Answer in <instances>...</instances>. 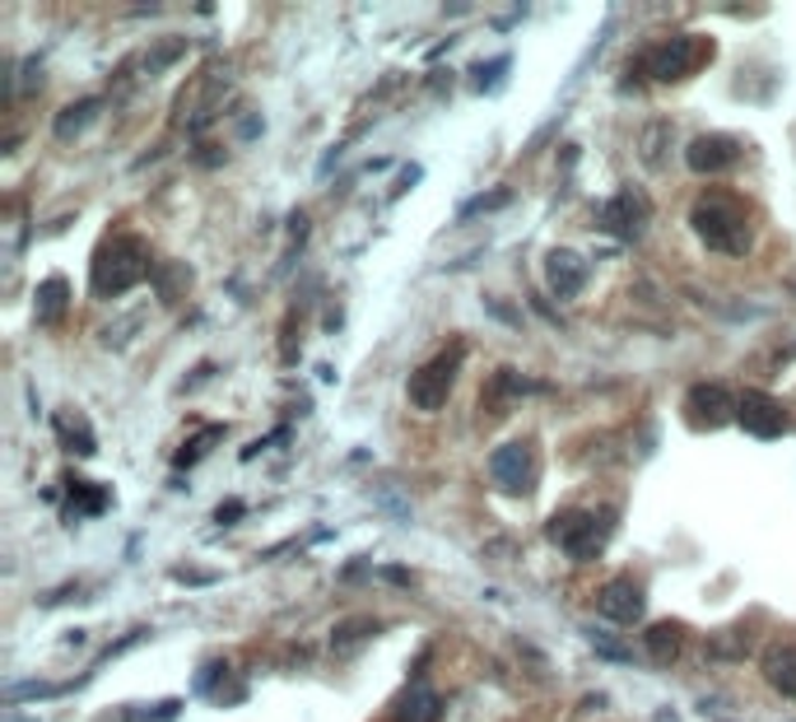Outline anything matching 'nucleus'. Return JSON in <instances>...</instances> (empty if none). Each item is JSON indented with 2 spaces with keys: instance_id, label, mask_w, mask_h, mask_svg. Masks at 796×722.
I'll use <instances>...</instances> for the list:
<instances>
[{
  "instance_id": "1",
  "label": "nucleus",
  "mask_w": 796,
  "mask_h": 722,
  "mask_svg": "<svg viewBox=\"0 0 796 722\" xmlns=\"http://www.w3.org/2000/svg\"><path fill=\"white\" fill-rule=\"evenodd\" d=\"M689 228L699 234L703 247L722 252V256H746L750 252V219H746V205H740L736 192L712 187L703 196H695L689 205Z\"/></svg>"
},
{
  "instance_id": "2",
  "label": "nucleus",
  "mask_w": 796,
  "mask_h": 722,
  "mask_svg": "<svg viewBox=\"0 0 796 722\" xmlns=\"http://www.w3.org/2000/svg\"><path fill=\"white\" fill-rule=\"evenodd\" d=\"M149 275H154L149 247L136 234H122V238H108L98 247L89 290H94V299H122L126 290H136L140 280H149Z\"/></svg>"
},
{
  "instance_id": "3",
  "label": "nucleus",
  "mask_w": 796,
  "mask_h": 722,
  "mask_svg": "<svg viewBox=\"0 0 796 722\" xmlns=\"http://www.w3.org/2000/svg\"><path fill=\"white\" fill-rule=\"evenodd\" d=\"M703 61H712V42L695 38V33H680V38H667V42H652L639 66H643L648 80L676 85V80H689Z\"/></svg>"
},
{
  "instance_id": "4",
  "label": "nucleus",
  "mask_w": 796,
  "mask_h": 722,
  "mask_svg": "<svg viewBox=\"0 0 796 722\" xmlns=\"http://www.w3.org/2000/svg\"><path fill=\"white\" fill-rule=\"evenodd\" d=\"M462 359H466L462 336H453V341H447V345L429 359V364H419V369L410 373V382H406L410 406H415V410H443L447 397H453V382H457Z\"/></svg>"
},
{
  "instance_id": "5",
  "label": "nucleus",
  "mask_w": 796,
  "mask_h": 722,
  "mask_svg": "<svg viewBox=\"0 0 796 722\" xmlns=\"http://www.w3.org/2000/svg\"><path fill=\"white\" fill-rule=\"evenodd\" d=\"M545 531H550L554 546H560L569 559H577V564H592L605 550V523L596 518V513L569 508V513H560V518H550Z\"/></svg>"
},
{
  "instance_id": "6",
  "label": "nucleus",
  "mask_w": 796,
  "mask_h": 722,
  "mask_svg": "<svg viewBox=\"0 0 796 722\" xmlns=\"http://www.w3.org/2000/svg\"><path fill=\"white\" fill-rule=\"evenodd\" d=\"M536 476H541V461H536V448H531L526 438L498 443L489 452V480L503 489V495H531V489H536Z\"/></svg>"
},
{
  "instance_id": "7",
  "label": "nucleus",
  "mask_w": 796,
  "mask_h": 722,
  "mask_svg": "<svg viewBox=\"0 0 796 722\" xmlns=\"http://www.w3.org/2000/svg\"><path fill=\"white\" fill-rule=\"evenodd\" d=\"M648 215H652V205L639 187H624L615 192L610 201H601V211H596V224L605 228L610 238H620V243H633L648 228Z\"/></svg>"
},
{
  "instance_id": "8",
  "label": "nucleus",
  "mask_w": 796,
  "mask_h": 722,
  "mask_svg": "<svg viewBox=\"0 0 796 722\" xmlns=\"http://www.w3.org/2000/svg\"><path fill=\"white\" fill-rule=\"evenodd\" d=\"M685 420L695 429H722L736 420V397L727 382H695L685 392Z\"/></svg>"
},
{
  "instance_id": "9",
  "label": "nucleus",
  "mask_w": 796,
  "mask_h": 722,
  "mask_svg": "<svg viewBox=\"0 0 796 722\" xmlns=\"http://www.w3.org/2000/svg\"><path fill=\"white\" fill-rule=\"evenodd\" d=\"M736 425L746 429L750 438H783L792 429V416H787V406L774 401L768 392H740L736 397Z\"/></svg>"
},
{
  "instance_id": "10",
  "label": "nucleus",
  "mask_w": 796,
  "mask_h": 722,
  "mask_svg": "<svg viewBox=\"0 0 796 722\" xmlns=\"http://www.w3.org/2000/svg\"><path fill=\"white\" fill-rule=\"evenodd\" d=\"M596 611L605 615L610 625H639L643 611H648V597H643V587L633 578H610L596 592Z\"/></svg>"
},
{
  "instance_id": "11",
  "label": "nucleus",
  "mask_w": 796,
  "mask_h": 722,
  "mask_svg": "<svg viewBox=\"0 0 796 722\" xmlns=\"http://www.w3.org/2000/svg\"><path fill=\"white\" fill-rule=\"evenodd\" d=\"M588 275H592L588 256L573 252V247H554L545 256V280H550V290L560 299H577L582 290H588Z\"/></svg>"
},
{
  "instance_id": "12",
  "label": "nucleus",
  "mask_w": 796,
  "mask_h": 722,
  "mask_svg": "<svg viewBox=\"0 0 796 722\" xmlns=\"http://www.w3.org/2000/svg\"><path fill=\"white\" fill-rule=\"evenodd\" d=\"M740 159V140L736 136H718V131H708V136H695L685 149V168L689 173H722Z\"/></svg>"
},
{
  "instance_id": "13",
  "label": "nucleus",
  "mask_w": 796,
  "mask_h": 722,
  "mask_svg": "<svg viewBox=\"0 0 796 722\" xmlns=\"http://www.w3.org/2000/svg\"><path fill=\"white\" fill-rule=\"evenodd\" d=\"M438 718H443V700L424 681H410L391 704V722H438Z\"/></svg>"
},
{
  "instance_id": "14",
  "label": "nucleus",
  "mask_w": 796,
  "mask_h": 722,
  "mask_svg": "<svg viewBox=\"0 0 796 722\" xmlns=\"http://www.w3.org/2000/svg\"><path fill=\"white\" fill-rule=\"evenodd\" d=\"M759 672L774 690L796 694V643H768L759 657Z\"/></svg>"
},
{
  "instance_id": "15",
  "label": "nucleus",
  "mask_w": 796,
  "mask_h": 722,
  "mask_svg": "<svg viewBox=\"0 0 796 722\" xmlns=\"http://www.w3.org/2000/svg\"><path fill=\"white\" fill-rule=\"evenodd\" d=\"M66 303H70V280L66 275H47L38 285V294H33V313H38V322H57L66 313Z\"/></svg>"
},
{
  "instance_id": "16",
  "label": "nucleus",
  "mask_w": 796,
  "mask_h": 722,
  "mask_svg": "<svg viewBox=\"0 0 796 722\" xmlns=\"http://www.w3.org/2000/svg\"><path fill=\"white\" fill-rule=\"evenodd\" d=\"M149 285H154L158 303H177L182 294L192 290V266H182V262H164V266H154Z\"/></svg>"
},
{
  "instance_id": "17",
  "label": "nucleus",
  "mask_w": 796,
  "mask_h": 722,
  "mask_svg": "<svg viewBox=\"0 0 796 722\" xmlns=\"http://www.w3.org/2000/svg\"><path fill=\"white\" fill-rule=\"evenodd\" d=\"M98 113H103V98H79V103H70V108L57 117V140H75Z\"/></svg>"
},
{
  "instance_id": "18",
  "label": "nucleus",
  "mask_w": 796,
  "mask_h": 722,
  "mask_svg": "<svg viewBox=\"0 0 796 722\" xmlns=\"http://www.w3.org/2000/svg\"><path fill=\"white\" fill-rule=\"evenodd\" d=\"M680 643H685V630H680V625H671V621H661V625H652V630L643 634V648H648L657 662L680 657Z\"/></svg>"
},
{
  "instance_id": "19",
  "label": "nucleus",
  "mask_w": 796,
  "mask_h": 722,
  "mask_svg": "<svg viewBox=\"0 0 796 722\" xmlns=\"http://www.w3.org/2000/svg\"><path fill=\"white\" fill-rule=\"evenodd\" d=\"M220 438H224V425H210V429H201V433L192 438V443H182V448H177L173 467H182V471H187V467H196V461H201V457H205L210 448L220 443Z\"/></svg>"
},
{
  "instance_id": "20",
  "label": "nucleus",
  "mask_w": 796,
  "mask_h": 722,
  "mask_svg": "<svg viewBox=\"0 0 796 722\" xmlns=\"http://www.w3.org/2000/svg\"><path fill=\"white\" fill-rule=\"evenodd\" d=\"M522 392H526V382H522L513 369H498L494 382H489V401H485V406H489V410H503V406H508L513 397H522Z\"/></svg>"
},
{
  "instance_id": "21",
  "label": "nucleus",
  "mask_w": 796,
  "mask_h": 722,
  "mask_svg": "<svg viewBox=\"0 0 796 722\" xmlns=\"http://www.w3.org/2000/svg\"><path fill=\"white\" fill-rule=\"evenodd\" d=\"M57 429H61V443H66V452H79V457H89L94 452V433L85 429V420H70V416H61L57 420Z\"/></svg>"
},
{
  "instance_id": "22",
  "label": "nucleus",
  "mask_w": 796,
  "mask_h": 722,
  "mask_svg": "<svg viewBox=\"0 0 796 722\" xmlns=\"http://www.w3.org/2000/svg\"><path fill=\"white\" fill-rule=\"evenodd\" d=\"M368 634H378L373 621H344V625L331 630V648H336V653H355V643L368 638Z\"/></svg>"
},
{
  "instance_id": "23",
  "label": "nucleus",
  "mask_w": 796,
  "mask_h": 722,
  "mask_svg": "<svg viewBox=\"0 0 796 722\" xmlns=\"http://www.w3.org/2000/svg\"><path fill=\"white\" fill-rule=\"evenodd\" d=\"M513 201V187H494V192H480V196H470L466 205H462V219H470V215H480V211H503V205Z\"/></svg>"
},
{
  "instance_id": "24",
  "label": "nucleus",
  "mask_w": 796,
  "mask_h": 722,
  "mask_svg": "<svg viewBox=\"0 0 796 722\" xmlns=\"http://www.w3.org/2000/svg\"><path fill=\"white\" fill-rule=\"evenodd\" d=\"M470 75H475V85H480V94H485V89H498V80L508 75V57H498V61H489V66H475Z\"/></svg>"
},
{
  "instance_id": "25",
  "label": "nucleus",
  "mask_w": 796,
  "mask_h": 722,
  "mask_svg": "<svg viewBox=\"0 0 796 722\" xmlns=\"http://www.w3.org/2000/svg\"><path fill=\"white\" fill-rule=\"evenodd\" d=\"M182 51H187V42H177V38H168V42H158V47H154V57H149L145 66H149V70H164V66H173V61L182 57Z\"/></svg>"
},
{
  "instance_id": "26",
  "label": "nucleus",
  "mask_w": 796,
  "mask_h": 722,
  "mask_svg": "<svg viewBox=\"0 0 796 722\" xmlns=\"http://www.w3.org/2000/svg\"><path fill=\"white\" fill-rule=\"evenodd\" d=\"M220 676H229V666H224V662H205V666H201V676H196V694H210Z\"/></svg>"
},
{
  "instance_id": "27",
  "label": "nucleus",
  "mask_w": 796,
  "mask_h": 722,
  "mask_svg": "<svg viewBox=\"0 0 796 722\" xmlns=\"http://www.w3.org/2000/svg\"><path fill=\"white\" fill-rule=\"evenodd\" d=\"M237 518H243V508H237V504H229V508L215 513V523H237Z\"/></svg>"
},
{
  "instance_id": "28",
  "label": "nucleus",
  "mask_w": 796,
  "mask_h": 722,
  "mask_svg": "<svg viewBox=\"0 0 796 722\" xmlns=\"http://www.w3.org/2000/svg\"><path fill=\"white\" fill-rule=\"evenodd\" d=\"M289 234H294V238H299V234H308V219H303V215H294V219H289Z\"/></svg>"
},
{
  "instance_id": "29",
  "label": "nucleus",
  "mask_w": 796,
  "mask_h": 722,
  "mask_svg": "<svg viewBox=\"0 0 796 722\" xmlns=\"http://www.w3.org/2000/svg\"><path fill=\"white\" fill-rule=\"evenodd\" d=\"M387 578H391V583H410V574L401 569V564H391V569H387Z\"/></svg>"
}]
</instances>
